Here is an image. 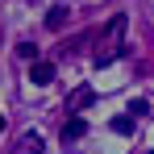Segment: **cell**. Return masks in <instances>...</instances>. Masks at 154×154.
<instances>
[{"label": "cell", "mask_w": 154, "mask_h": 154, "mask_svg": "<svg viewBox=\"0 0 154 154\" xmlns=\"http://www.w3.org/2000/svg\"><path fill=\"white\" fill-rule=\"evenodd\" d=\"M112 129H117V133H133V121H129V117H117Z\"/></svg>", "instance_id": "7"}, {"label": "cell", "mask_w": 154, "mask_h": 154, "mask_svg": "<svg viewBox=\"0 0 154 154\" xmlns=\"http://www.w3.org/2000/svg\"><path fill=\"white\" fill-rule=\"evenodd\" d=\"M0 129H4V117H0Z\"/></svg>", "instance_id": "9"}, {"label": "cell", "mask_w": 154, "mask_h": 154, "mask_svg": "<svg viewBox=\"0 0 154 154\" xmlns=\"http://www.w3.org/2000/svg\"><path fill=\"white\" fill-rule=\"evenodd\" d=\"M21 150L25 154H42V137H38V133H25V137H21Z\"/></svg>", "instance_id": "5"}, {"label": "cell", "mask_w": 154, "mask_h": 154, "mask_svg": "<svg viewBox=\"0 0 154 154\" xmlns=\"http://www.w3.org/2000/svg\"><path fill=\"white\" fill-rule=\"evenodd\" d=\"M29 83H38V88L54 83V63H46V58H33V67H29Z\"/></svg>", "instance_id": "2"}, {"label": "cell", "mask_w": 154, "mask_h": 154, "mask_svg": "<svg viewBox=\"0 0 154 154\" xmlns=\"http://www.w3.org/2000/svg\"><path fill=\"white\" fill-rule=\"evenodd\" d=\"M17 54H21V58H38V46H29V42H21V46H17Z\"/></svg>", "instance_id": "8"}, {"label": "cell", "mask_w": 154, "mask_h": 154, "mask_svg": "<svg viewBox=\"0 0 154 154\" xmlns=\"http://www.w3.org/2000/svg\"><path fill=\"white\" fill-rule=\"evenodd\" d=\"M83 104H92V88H79L75 96H71V100H67V108H71V112H75V108H83Z\"/></svg>", "instance_id": "4"}, {"label": "cell", "mask_w": 154, "mask_h": 154, "mask_svg": "<svg viewBox=\"0 0 154 154\" xmlns=\"http://www.w3.org/2000/svg\"><path fill=\"white\" fill-rule=\"evenodd\" d=\"M150 154H154V150H150Z\"/></svg>", "instance_id": "10"}, {"label": "cell", "mask_w": 154, "mask_h": 154, "mask_svg": "<svg viewBox=\"0 0 154 154\" xmlns=\"http://www.w3.org/2000/svg\"><path fill=\"white\" fill-rule=\"evenodd\" d=\"M83 133H88V121H83V117H71V121L63 125V142H79Z\"/></svg>", "instance_id": "3"}, {"label": "cell", "mask_w": 154, "mask_h": 154, "mask_svg": "<svg viewBox=\"0 0 154 154\" xmlns=\"http://www.w3.org/2000/svg\"><path fill=\"white\" fill-rule=\"evenodd\" d=\"M46 25H50V29H63V8H50V17H46Z\"/></svg>", "instance_id": "6"}, {"label": "cell", "mask_w": 154, "mask_h": 154, "mask_svg": "<svg viewBox=\"0 0 154 154\" xmlns=\"http://www.w3.org/2000/svg\"><path fill=\"white\" fill-rule=\"evenodd\" d=\"M121 33H125V17L117 13L112 21H108V33H104V46L108 50L96 54V67H108V63H117V54H121Z\"/></svg>", "instance_id": "1"}]
</instances>
